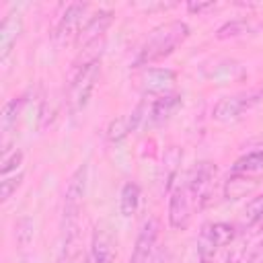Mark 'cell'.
Instances as JSON below:
<instances>
[{
	"label": "cell",
	"instance_id": "cell-1",
	"mask_svg": "<svg viewBox=\"0 0 263 263\" xmlns=\"http://www.w3.org/2000/svg\"><path fill=\"white\" fill-rule=\"evenodd\" d=\"M189 35H191V29L185 21L173 18V21L160 23L142 41L132 66L134 68H148L152 64L168 58L171 53L177 51V47H181L187 41Z\"/></svg>",
	"mask_w": 263,
	"mask_h": 263
},
{
	"label": "cell",
	"instance_id": "cell-2",
	"mask_svg": "<svg viewBox=\"0 0 263 263\" xmlns=\"http://www.w3.org/2000/svg\"><path fill=\"white\" fill-rule=\"evenodd\" d=\"M99 74H101V60L84 64V66H72L70 76H68V92H66V103H68V111L72 115L80 113L99 82Z\"/></svg>",
	"mask_w": 263,
	"mask_h": 263
},
{
	"label": "cell",
	"instance_id": "cell-3",
	"mask_svg": "<svg viewBox=\"0 0 263 263\" xmlns=\"http://www.w3.org/2000/svg\"><path fill=\"white\" fill-rule=\"evenodd\" d=\"M236 236V226L228 222H205L197 234V259L199 263H214L218 251L230 245Z\"/></svg>",
	"mask_w": 263,
	"mask_h": 263
},
{
	"label": "cell",
	"instance_id": "cell-4",
	"mask_svg": "<svg viewBox=\"0 0 263 263\" xmlns=\"http://www.w3.org/2000/svg\"><path fill=\"white\" fill-rule=\"evenodd\" d=\"M263 101V86L261 88H251V90H242V92H234L228 97H222L214 109H212V117L216 121L228 123V121H236L240 119L247 111H251L253 107H257Z\"/></svg>",
	"mask_w": 263,
	"mask_h": 263
},
{
	"label": "cell",
	"instance_id": "cell-5",
	"mask_svg": "<svg viewBox=\"0 0 263 263\" xmlns=\"http://www.w3.org/2000/svg\"><path fill=\"white\" fill-rule=\"evenodd\" d=\"M86 185H88V164H80L68 179L66 189H64V226H76L78 224V214L86 195Z\"/></svg>",
	"mask_w": 263,
	"mask_h": 263
},
{
	"label": "cell",
	"instance_id": "cell-6",
	"mask_svg": "<svg viewBox=\"0 0 263 263\" xmlns=\"http://www.w3.org/2000/svg\"><path fill=\"white\" fill-rule=\"evenodd\" d=\"M218 175V166L212 160H199L191 166V171L185 175V185L195 201L197 208H203L212 195V187Z\"/></svg>",
	"mask_w": 263,
	"mask_h": 263
},
{
	"label": "cell",
	"instance_id": "cell-7",
	"mask_svg": "<svg viewBox=\"0 0 263 263\" xmlns=\"http://www.w3.org/2000/svg\"><path fill=\"white\" fill-rule=\"evenodd\" d=\"M88 8H90L88 2H70L64 8V12L60 14V21L53 29V41L58 45H68L78 39L84 23L88 21L86 18Z\"/></svg>",
	"mask_w": 263,
	"mask_h": 263
},
{
	"label": "cell",
	"instance_id": "cell-8",
	"mask_svg": "<svg viewBox=\"0 0 263 263\" xmlns=\"http://www.w3.org/2000/svg\"><path fill=\"white\" fill-rule=\"evenodd\" d=\"M193 208L195 201L185 185V181H179L173 189H171V197H168V226L173 230H187L193 218Z\"/></svg>",
	"mask_w": 263,
	"mask_h": 263
},
{
	"label": "cell",
	"instance_id": "cell-9",
	"mask_svg": "<svg viewBox=\"0 0 263 263\" xmlns=\"http://www.w3.org/2000/svg\"><path fill=\"white\" fill-rule=\"evenodd\" d=\"M158 234H160V222L158 218H148L138 236L136 245L129 257V263H156L158 257Z\"/></svg>",
	"mask_w": 263,
	"mask_h": 263
},
{
	"label": "cell",
	"instance_id": "cell-10",
	"mask_svg": "<svg viewBox=\"0 0 263 263\" xmlns=\"http://www.w3.org/2000/svg\"><path fill=\"white\" fill-rule=\"evenodd\" d=\"M177 82V72L173 68H142L138 74V86L144 97H160L171 92L168 88Z\"/></svg>",
	"mask_w": 263,
	"mask_h": 263
},
{
	"label": "cell",
	"instance_id": "cell-11",
	"mask_svg": "<svg viewBox=\"0 0 263 263\" xmlns=\"http://www.w3.org/2000/svg\"><path fill=\"white\" fill-rule=\"evenodd\" d=\"M90 257L95 263H115L117 259V240L113 230L101 222L92 230L90 238Z\"/></svg>",
	"mask_w": 263,
	"mask_h": 263
},
{
	"label": "cell",
	"instance_id": "cell-12",
	"mask_svg": "<svg viewBox=\"0 0 263 263\" xmlns=\"http://www.w3.org/2000/svg\"><path fill=\"white\" fill-rule=\"evenodd\" d=\"M113 18H115V12L109 10V8H99L97 12H92L88 16V21L84 23L80 35H78L76 45L78 47H86V45H90L95 41L105 39V33L113 25Z\"/></svg>",
	"mask_w": 263,
	"mask_h": 263
},
{
	"label": "cell",
	"instance_id": "cell-13",
	"mask_svg": "<svg viewBox=\"0 0 263 263\" xmlns=\"http://www.w3.org/2000/svg\"><path fill=\"white\" fill-rule=\"evenodd\" d=\"M183 105V95L181 92H164L160 97H154L150 101V117L148 123L150 125H162L166 123Z\"/></svg>",
	"mask_w": 263,
	"mask_h": 263
},
{
	"label": "cell",
	"instance_id": "cell-14",
	"mask_svg": "<svg viewBox=\"0 0 263 263\" xmlns=\"http://www.w3.org/2000/svg\"><path fill=\"white\" fill-rule=\"evenodd\" d=\"M55 263H84V249H82L78 224L76 226H64L62 245H60Z\"/></svg>",
	"mask_w": 263,
	"mask_h": 263
},
{
	"label": "cell",
	"instance_id": "cell-15",
	"mask_svg": "<svg viewBox=\"0 0 263 263\" xmlns=\"http://www.w3.org/2000/svg\"><path fill=\"white\" fill-rule=\"evenodd\" d=\"M23 33V18L18 12H8L0 25V60L4 62Z\"/></svg>",
	"mask_w": 263,
	"mask_h": 263
},
{
	"label": "cell",
	"instance_id": "cell-16",
	"mask_svg": "<svg viewBox=\"0 0 263 263\" xmlns=\"http://www.w3.org/2000/svg\"><path fill=\"white\" fill-rule=\"evenodd\" d=\"M181 162H183V150L179 146H168L162 154V166H160V183H162V191L171 193V189L175 187L177 175L181 171Z\"/></svg>",
	"mask_w": 263,
	"mask_h": 263
},
{
	"label": "cell",
	"instance_id": "cell-17",
	"mask_svg": "<svg viewBox=\"0 0 263 263\" xmlns=\"http://www.w3.org/2000/svg\"><path fill=\"white\" fill-rule=\"evenodd\" d=\"M259 187V177H249V175H236V173H230L224 181V197L228 201H236L240 197H247L251 195L255 189Z\"/></svg>",
	"mask_w": 263,
	"mask_h": 263
},
{
	"label": "cell",
	"instance_id": "cell-18",
	"mask_svg": "<svg viewBox=\"0 0 263 263\" xmlns=\"http://www.w3.org/2000/svg\"><path fill=\"white\" fill-rule=\"evenodd\" d=\"M230 173L249 175V177H259V175L263 173V148L249 150L247 154H242L240 158H236L234 164L230 166Z\"/></svg>",
	"mask_w": 263,
	"mask_h": 263
},
{
	"label": "cell",
	"instance_id": "cell-19",
	"mask_svg": "<svg viewBox=\"0 0 263 263\" xmlns=\"http://www.w3.org/2000/svg\"><path fill=\"white\" fill-rule=\"evenodd\" d=\"M140 197H142V189L136 181H125L121 185L119 191V212L123 218H132L138 208H140Z\"/></svg>",
	"mask_w": 263,
	"mask_h": 263
},
{
	"label": "cell",
	"instance_id": "cell-20",
	"mask_svg": "<svg viewBox=\"0 0 263 263\" xmlns=\"http://www.w3.org/2000/svg\"><path fill=\"white\" fill-rule=\"evenodd\" d=\"M27 103V95H18V97H12L4 103L2 107V115H0V125H2V132L8 134L12 132V127L16 125L21 113H23V107Z\"/></svg>",
	"mask_w": 263,
	"mask_h": 263
},
{
	"label": "cell",
	"instance_id": "cell-21",
	"mask_svg": "<svg viewBox=\"0 0 263 263\" xmlns=\"http://www.w3.org/2000/svg\"><path fill=\"white\" fill-rule=\"evenodd\" d=\"M129 134H132V125H129V117L127 115H121V117L111 119L109 125H107V129H105V138H107L109 144H119Z\"/></svg>",
	"mask_w": 263,
	"mask_h": 263
},
{
	"label": "cell",
	"instance_id": "cell-22",
	"mask_svg": "<svg viewBox=\"0 0 263 263\" xmlns=\"http://www.w3.org/2000/svg\"><path fill=\"white\" fill-rule=\"evenodd\" d=\"M263 226V193L253 197L242 212V228H257Z\"/></svg>",
	"mask_w": 263,
	"mask_h": 263
},
{
	"label": "cell",
	"instance_id": "cell-23",
	"mask_svg": "<svg viewBox=\"0 0 263 263\" xmlns=\"http://www.w3.org/2000/svg\"><path fill=\"white\" fill-rule=\"evenodd\" d=\"M249 23L245 18H232V21H226L218 31H216V39L224 41V39H232V37H238V35H245L249 31Z\"/></svg>",
	"mask_w": 263,
	"mask_h": 263
},
{
	"label": "cell",
	"instance_id": "cell-24",
	"mask_svg": "<svg viewBox=\"0 0 263 263\" xmlns=\"http://www.w3.org/2000/svg\"><path fill=\"white\" fill-rule=\"evenodd\" d=\"M14 238H16V245L21 249L27 247L33 240V220L29 216H23V218L16 220V224H14Z\"/></svg>",
	"mask_w": 263,
	"mask_h": 263
},
{
	"label": "cell",
	"instance_id": "cell-25",
	"mask_svg": "<svg viewBox=\"0 0 263 263\" xmlns=\"http://www.w3.org/2000/svg\"><path fill=\"white\" fill-rule=\"evenodd\" d=\"M23 179H25V173L23 171H18L14 175H8V177H2V181H0V199L2 201H8L12 197V193L21 187Z\"/></svg>",
	"mask_w": 263,
	"mask_h": 263
},
{
	"label": "cell",
	"instance_id": "cell-26",
	"mask_svg": "<svg viewBox=\"0 0 263 263\" xmlns=\"http://www.w3.org/2000/svg\"><path fill=\"white\" fill-rule=\"evenodd\" d=\"M23 158H25L23 150H12L10 154L2 156V166H0V175H2V177L14 175V173H16L18 168H21V164H23Z\"/></svg>",
	"mask_w": 263,
	"mask_h": 263
},
{
	"label": "cell",
	"instance_id": "cell-27",
	"mask_svg": "<svg viewBox=\"0 0 263 263\" xmlns=\"http://www.w3.org/2000/svg\"><path fill=\"white\" fill-rule=\"evenodd\" d=\"M214 6H216V2H187L185 4V8L189 12H193V14H201V12H205V10L214 8Z\"/></svg>",
	"mask_w": 263,
	"mask_h": 263
},
{
	"label": "cell",
	"instance_id": "cell-28",
	"mask_svg": "<svg viewBox=\"0 0 263 263\" xmlns=\"http://www.w3.org/2000/svg\"><path fill=\"white\" fill-rule=\"evenodd\" d=\"M261 148H263V146H261Z\"/></svg>",
	"mask_w": 263,
	"mask_h": 263
}]
</instances>
